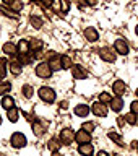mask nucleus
<instances>
[{"mask_svg":"<svg viewBox=\"0 0 138 156\" xmlns=\"http://www.w3.org/2000/svg\"><path fill=\"white\" fill-rule=\"evenodd\" d=\"M37 94L44 102H47V104H52V102L55 101V91H54L52 88H49V86H41L39 91H37Z\"/></svg>","mask_w":138,"mask_h":156,"instance_id":"1","label":"nucleus"},{"mask_svg":"<svg viewBox=\"0 0 138 156\" xmlns=\"http://www.w3.org/2000/svg\"><path fill=\"white\" fill-rule=\"evenodd\" d=\"M10 143H12L13 148L19 150V148H24V146H26L28 140H26V136H24L21 132H15V133L12 135V138H10Z\"/></svg>","mask_w":138,"mask_h":156,"instance_id":"2","label":"nucleus"},{"mask_svg":"<svg viewBox=\"0 0 138 156\" xmlns=\"http://www.w3.org/2000/svg\"><path fill=\"white\" fill-rule=\"evenodd\" d=\"M52 73L54 72H52L51 65H49V62H41L36 65V75L39 78H51Z\"/></svg>","mask_w":138,"mask_h":156,"instance_id":"3","label":"nucleus"},{"mask_svg":"<svg viewBox=\"0 0 138 156\" xmlns=\"http://www.w3.org/2000/svg\"><path fill=\"white\" fill-rule=\"evenodd\" d=\"M97 52H99V57L104 62H114L117 57V52L114 51V47H101Z\"/></svg>","mask_w":138,"mask_h":156,"instance_id":"4","label":"nucleus"},{"mask_svg":"<svg viewBox=\"0 0 138 156\" xmlns=\"http://www.w3.org/2000/svg\"><path fill=\"white\" fill-rule=\"evenodd\" d=\"M114 51L117 54H120V55H127V54L130 52V47H129V44H127L125 39H115V42H114Z\"/></svg>","mask_w":138,"mask_h":156,"instance_id":"5","label":"nucleus"},{"mask_svg":"<svg viewBox=\"0 0 138 156\" xmlns=\"http://www.w3.org/2000/svg\"><path fill=\"white\" fill-rule=\"evenodd\" d=\"M91 112L96 117H106L107 115V106L104 104V102H101V101H96L94 104H93V107H91Z\"/></svg>","mask_w":138,"mask_h":156,"instance_id":"6","label":"nucleus"},{"mask_svg":"<svg viewBox=\"0 0 138 156\" xmlns=\"http://www.w3.org/2000/svg\"><path fill=\"white\" fill-rule=\"evenodd\" d=\"M58 140H60L63 145H72L73 140H75V133H73L72 129H63V130L60 132V136H58Z\"/></svg>","mask_w":138,"mask_h":156,"instance_id":"7","label":"nucleus"},{"mask_svg":"<svg viewBox=\"0 0 138 156\" xmlns=\"http://www.w3.org/2000/svg\"><path fill=\"white\" fill-rule=\"evenodd\" d=\"M75 141L78 145H83V143H91V133L86 130H78L75 133Z\"/></svg>","mask_w":138,"mask_h":156,"instance_id":"8","label":"nucleus"},{"mask_svg":"<svg viewBox=\"0 0 138 156\" xmlns=\"http://www.w3.org/2000/svg\"><path fill=\"white\" fill-rule=\"evenodd\" d=\"M72 75H73L75 80H85V78L88 76V72L83 65H73L72 67Z\"/></svg>","mask_w":138,"mask_h":156,"instance_id":"9","label":"nucleus"},{"mask_svg":"<svg viewBox=\"0 0 138 156\" xmlns=\"http://www.w3.org/2000/svg\"><path fill=\"white\" fill-rule=\"evenodd\" d=\"M49 65H51V68H52V72H60L62 70V55H57V54H54V55L49 58Z\"/></svg>","mask_w":138,"mask_h":156,"instance_id":"10","label":"nucleus"},{"mask_svg":"<svg viewBox=\"0 0 138 156\" xmlns=\"http://www.w3.org/2000/svg\"><path fill=\"white\" fill-rule=\"evenodd\" d=\"M112 91H114L117 96L125 94V91H127V83H125L124 80H115L114 83H112Z\"/></svg>","mask_w":138,"mask_h":156,"instance_id":"11","label":"nucleus"},{"mask_svg":"<svg viewBox=\"0 0 138 156\" xmlns=\"http://www.w3.org/2000/svg\"><path fill=\"white\" fill-rule=\"evenodd\" d=\"M83 34H85L86 41H90V42H96L97 39H99V33H97V29H96V28H93V26L86 28Z\"/></svg>","mask_w":138,"mask_h":156,"instance_id":"12","label":"nucleus"},{"mask_svg":"<svg viewBox=\"0 0 138 156\" xmlns=\"http://www.w3.org/2000/svg\"><path fill=\"white\" fill-rule=\"evenodd\" d=\"M109 106H111V109L114 111V112H120L122 107H124V99H122V96L112 98L111 102H109Z\"/></svg>","mask_w":138,"mask_h":156,"instance_id":"13","label":"nucleus"},{"mask_svg":"<svg viewBox=\"0 0 138 156\" xmlns=\"http://www.w3.org/2000/svg\"><path fill=\"white\" fill-rule=\"evenodd\" d=\"M31 127H33V133L36 135V136H42L44 135V132H46V127H44L42 122H39L37 119L31 122Z\"/></svg>","mask_w":138,"mask_h":156,"instance_id":"14","label":"nucleus"},{"mask_svg":"<svg viewBox=\"0 0 138 156\" xmlns=\"http://www.w3.org/2000/svg\"><path fill=\"white\" fill-rule=\"evenodd\" d=\"M2 51L7 54V55H10V57H15V55L18 54L16 44H13V42H5V44H3V47H2Z\"/></svg>","mask_w":138,"mask_h":156,"instance_id":"15","label":"nucleus"},{"mask_svg":"<svg viewBox=\"0 0 138 156\" xmlns=\"http://www.w3.org/2000/svg\"><path fill=\"white\" fill-rule=\"evenodd\" d=\"M78 153H80L81 156H93L94 148H93L91 143H83V145L78 146Z\"/></svg>","mask_w":138,"mask_h":156,"instance_id":"16","label":"nucleus"},{"mask_svg":"<svg viewBox=\"0 0 138 156\" xmlns=\"http://www.w3.org/2000/svg\"><path fill=\"white\" fill-rule=\"evenodd\" d=\"M73 112H75L78 117H88V114H90V107H88V104H76Z\"/></svg>","mask_w":138,"mask_h":156,"instance_id":"17","label":"nucleus"},{"mask_svg":"<svg viewBox=\"0 0 138 156\" xmlns=\"http://www.w3.org/2000/svg\"><path fill=\"white\" fill-rule=\"evenodd\" d=\"M18 54H29L31 52V47H29V41L26 39H19V42L16 44Z\"/></svg>","mask_w":138,"mask_h":156,"instance_id":"18","label":"nucleus"},{"mask_svg":"<svg viewBox=\"0 0 138 156\" xmlns=\"http://www.w3.org/2000/svg\"><path fill=\"white\" fill-rule=\"evenodd\" d=\"M8 70L12 72V75L18 76V75H21V72H23V65L19 62H12V63H8Z\"/></svg>","mask_w":138,"mask_h":156,"instance_id":"19","label":"nucleus"},{"mask_svg":"<svg viewBox=\"0 0 138 156\" xmlns=\"http://www.w3.org/2000/svg\"><path fill=\"white\" fill-rule=\"evenodd\" d=\"M2 107L5 111H8V109H12V107H15V99L12 96H7L5 94L3 96V99H2Z\"/></svg>","mask_w":138,"mask_h":156,"instance_id":"20","label":"nucleus"},{"mask_svg":"<svg viewBox=\"0 0 138 156\" xmlns=\"http://www.w3.org/2000/svg\"><path fill=\"white\" fill-rule=\"evenodd\" d=\"M29 23H31V26L36 28V29H41L42 24H44L42 18H39L37 15H31V18H29Z\"/></svg>","mask_w":138,"mask_h":156,"instance_id":"21","label":"nucleus"},{"mask_svg":"<svg viewBox=\"0 0 138 156\" xmlns=\"http://www.w3.org/2000/svg\"><path fill=\"white\" fill-rule=\"evenodd\" d=\"M42 46H44V42L41 39H31V41H29V47H31L34 52H39L42 49Z\"/></svg>","mask_w":138,"mask_h":156,"instance_id":"22","label":"nucleus"},{"mask_svg":"<svg viewBox=\"0 0 138 156\" xmlns=\"http://www.w3.org/2000/svg\"><path fill=\"white\" fill-rule=\"evenodd\" d=\"M7 115H8V120L10 122H16L18 117H19V111L16 109V107H12V109L7 111Z\"/></svg>","mask_w":138,"mask_h":156,"instance_id":"23","label":"nucleus"},{"mask_svg":"<svg viewBox=\"0 0 138 156\" xmlns=\"http://www.w3.org/2000/svg\"><path fill=\"white\" fill-rule=\"evenodd\" d=\"M10 90H12V83L0 80V96H5Z\"/></svg>","mask_w":138,"mask_h":156,"instance_id":"24","label":"nucleus"},{"mask_svg":"<svg viewBox=\"0 0 138 156\" xmlns=\"http://www.w3.org/2000/svg\"><path fill=\"white\" fill-rule=\"evenodd\" d=\"M62 67L65 68V70H72L73 67V60L70 55H62Z\"/></svg>","mask_w":138,"mask_h":156,"instance_id":"25","label":"nucleus"},{"mask_svg":"<svg viewBox=\"0 0 138 156\" xmlns=\"http://www.w3.org/2000/svg\"><path fill=\"white\" fill-rule=\"evenodd\" d=\"M8 7L12 8V10H13L15 13H18V12H21V10H23V7H24V3L21 2V0H13V2H12V3L8 5Z\"/></svg>","mask_w":138,"mask_h":156,"instance_id":"26","label":"nucleus"},{"mask_svg":"<svg viewBox=\"0 0 138 156\" xmlns=\"http://www.w3.org/2000/svg\"><path fill=\"white\" fill-rule=\"evenodd\" d=\"M7 70H8V62H7V58H0V80H2V78H5V75H7Z\"/></svg>","mask_w":138,"mask_h":156,"instance_id":"27","label":"nucleus"},{"mask_svg":"<svg viewBox=\"0 0 138 156\" xmlns=\"http://www.w3.org/2000/svg\"><path fill=\"white\" fill-rule=\"evenodd\" d=\"M107 136H109L111 140H114L119 146H124V140H122V136L117 133V132H109V133H107Z\"/></svg>","mask_w":138,"mask_h":156,"instance_id":"28","label":"nucleus"},{"mask_svg":"<svg viewBox=\"0 0 138 156\" xmlns=\"http://www.w3.org/2000/svg\"><path fill=\"white\" fill-rule=\"evenodd\" d=\"M125 120L129 125H136L138 124V115L133 114V112H129V114H125Z\"/></svg>","mask_w":138,"mask_h":156,"instance_id":"29","label":"nucleus"},{"mask_svg":"<svg viewBox=\"0 0 138 156\" xmlns=\"http://www.w3.org/2000/svg\"><path fill=\"white\" fill-rule=\"evenodd\" d=\"M21 93H23V96L26 98V99H29V98H33V94H34V90L29 85H24L23 88H21Z\"/></svg>","mask_w":138,"mask_h":156,"instance_id":"30","label":"nucleus"},{"mask_svg":"<svg viewBox=\"0 0 138 156\" xmlns=\"http://www.w3.org/2000/svg\"><path fill=\"white\" fill-rule=\"evenodd\" d=\"M58 141H60V140H57V138H52V140L47 143V148L51 150V151H54V153H55V151H57L58 148H60V143H58Z\"/></svg>","mask_w":138,"mask_h":156,"instance_id":"31","label":"nucleus"},{"mask_svg":"<svg viewBox=\"0 0 138 156\" xmlns=\"http://www.w3.org/2000/svg\"><path fill=\"white\" fill-rule=\"evenodd\" d=\"M112 99V96H111V93H107V91H102L101 94H99V99L97 101H101V102H104V104H109Z\"/></svg>","mask_w":138,"mask_h":156,"instance_id":"32","label":"nucleus"},{"mask_svg":"<svg viewBox=\"0 0 138 156\" xmlns=\"http://www.w3.org/2000/svg\"><path fill=\"white\" fill-rule=\"evenodd\" d=\"M29 54H19V63H21V65H28V63L33 62V57H29Z\"/></svg>","mask_w":138,"mask_h":156,"instance_id":"33","label":"nucleus"},{"mask_svg":"<svg viewBox=\"0 0 138 156\" xmlns=\"http://www.w3.org/2000/svg\"><path fill=\"white\" fill-rule=\"evenodd\" d=\"M81 129H83V130H86V132H90V133H91V132L96 129V124H94V122H85V124L81 125Z\"/></svg>","mask_w":138,"mask_h":156,"instance_id":"34","label":"nucleus"},{"mask_svg":"<svg viewBox=\"0 0 138 156\" xmlns=\"http://www.w3.org/2000/svg\"><path fill=\"white\" fill-rule=\"evenodd\" d=\"M58 2H60V5H62V12L63 13H67L68 10H70V2H68V0H58Z\"/></svg>","mask_w":138,"mask_h":156,"instance_id":"35","label":"nucleus"},{"mask_svg":"<svg viewBox=\"0 0 138 156\" xmlns=\"http://www.w3.org/2000/svg\"><path fill=\"white\" fill-rule=\"evenodd\" d=\"M130 112H133V114H136L138 115V99L136 101H133L130 104Z\"/></svg>","mask_w":138,"mask_h":156,"instance_id":"36","label":"nucleus"},{"mask_svg":"<svg viewBox=\"0 0 138 156\" xmlns=\"http://www.w3.org/2000/svg\"><path fill=\"white\" fill-rule=\"evenodd\" d=\"M117 122H119V125H120V127H122V125H125V124H127L125 115H119V117H117Z\"/></svg>","mask_w":138,"mask_h":156,"instance_id":"37","label":"nucleus"},{"mask_svg":"<svg viewBox=\"0 0 138 156\" xmlns=\"http://www.w3.org/2000/svg\"><path fill=\"white\" fill-rule=\"evenodd\" d=\"M44 7H52V3H54V0H39Z\"/></svg>","mask_w":138,"mask_h":156,"instance_id":"38","label":"nucleus"},{"mask_svg":"<svg viewBox=\"0 0 138 156\" xmlns=\"http://www.w3.org/2000/svg\"><path fill=\"white\" fill-rule=\"evenodd\" d=\"M24 115H26V119H28L29 122H34V120H36V117H34L33 114H28V112H26V114H24Z\"/></svg>","mask_w":138,"mask_h":156,"instance_id":"39","label":"nucleus"},{"mask_svg":"<svg viewBox=\"0 0 138 156\" xmlns=\"http://www.w3.org/2000/svg\"><path fill=\"white\" fill-rule=\"evenodd\" d=\"M85 3H88V5H91V7H93V5L97 3V0H85Z\"/></svg>","mask_w":138,"mask_h":156,"instance_id":"40","label":"nucleus"},{"mask_svg":"<svg viewBox=\"0 0 138 156\" xmlns=\"http://www.w3.org/2000/svg\"><path fill=\"white\" fill-rule=\"evenodd\" d=\"M60 104H62V107H63V109H67V107H68V102H67V101H62Z\"/></svg>","mask_w":138,"mask_h":156,"instance_id":"41","label":"nucleus"},{"mask_svg":"<svg viewBox=\"0 0 138 156\" xmlns=\"http://www.w3.org/2000/svg\"><path fill=\"white\" fill-rule=\"evenodd\" d=\"M97 156H109V154H107V151H99V153H97Z\"/></svg>","mask_w":138,"mask_h":156,"instance_id":"42","label":"nucleus"},{"mask_svg":"<svg viewBox=\"0 0 138 156\" xmlns=\"http://www.w3.org/2000/svg\"><path fill=\"white\" fill-rule=\"evenodd\" d=\"M12 2H13V0H3V3H5V5H10Z\"/></svg>","mask_w":138,"mask_h":156,"instance_id":"43","label":"nucleus"},{"mask_svg":"<svg viewBox=\"0 0 138 156\" xmlns=\"http://www.w3.org/2000/svg\"><path fill=\"white\" fill-rule=\"evenodd\" d=\"M72 2H75V3H78V5H80L81 2H85V0H72Z\"/></svg>","mask_w":138,"mask_h":156,"instance_id":"44","label":"nucleus"},{"mask_svg":"<svg viewBox=\"0 0 138 156\" xmlns=\"http://www.w3.org/2000/svg\"><path fill=\"white\" fill-rule=\"evenodd\" d=\"M135 143H136V145H135V148H136V153H138V141H135Z\"/></svg>","mask_w":138,"mask_h":156,"instance_id":"45","label":"nucleus"},{"mask_svg":"<svg viewBox=\"0 0 138 156\" xmlns=\"http://www.w3.org/2000/svg\"><path fill=\"white\" fill-rule=\"evenodd\" d=\"M135 33L138 34V24H136V28H135Z\"/></svg>","mask_w":138,"mask_h":156,"instance_id":"46","label":"nucleus"},{"mask_svg":"<svg viewBox=\"0 0 138 156\" xmlns=\"http://www.w3.org/2000/svg\"><path fill=\"white\" fill-rule=\"evenodd\" d=\"M29 2H33V3H34V2H37V0H29Z\"/></svg>","mask_w":138,"mask_h":156,"instance_id":"47","label":"nucleus"},{"mask_svg":"<svg viewBox=\"0 0 138 156\" xmlns=\"http://www.w3.org/2000/svg\"><path fill=\"white\" fill-rule=\"evenodd\" d=\"M135 94H136V98H138V90H136V91H135Z\"/></svg>","mask_w":138,"mask_h":156,"instance_id":"48","label":"nucleus"},{"mask_svg":"<svg viewBox=\"0 0 138 156\" xmlns=\"http://www.w3.org/2000/svg\"><path fill=\"white\" fill-rule=\"evenodd\" d=\"M0 124H2V117H0Z\"/></svg>","mask_w":138,"mask_h":156,"instance_id":"49","label":"nucleus"}]
</instances>
